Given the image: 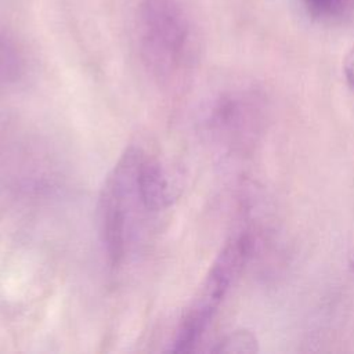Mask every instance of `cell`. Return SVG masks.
Returning a JSON list of instances; mask_svg holds the SVG:
<instances>
[{"label": "cell", "mask_w": 354, "mask_h": 354, "mask_svg": "<svg viewBox=\"0 0 354 354\" xmlns=\"http://www.w3.org/2000/svg\"><path fill=\"white\" fill-rule=\"evenodd\" d=\"M133 28L141 59L155 76L171 80L195 64L199 35L185 0H136Z\"/></svg>", "instance_id": "cell-1"}, {"label": "cell", "mask_w": 354, "mask_h": 354, "mask_svg": "<svg viewBox=\"0 0 354 354\" xmlns=\"http://www.w3.org/2000/svg\"><path fill=\"white\" fill-rule=\"evenodd\" d=\"M142 151L127 148L108 174L100 194L98 220L100 235L112 266H119L127 252L136 207L142 205L137 170Z\"/></svg>", "instance_id": "cell-2"}, {"label": "cell", "mask_w": 354, "mask_h": 354, "mask_svg": "<svg viewBox=\"0 0 354 354\" xmlns=\"http://www.w3.org/2000/svg\"><path fill=\"white\" fill-rule=\"evenodd\" d=\"M249 249L250 239L248 235L232 238L224 246L187 308L170 351L189 353L195 348L245 264Z\"/></svg>", "instance_id": "cell-3"}, {"label": "cell", "mask_w": 354, "mask_h": 354, "mask_svg": "<svg viewBox=\"0 0 354 354\" xmlns=\"http://www.w3.org/2000/svg\"><path fill=\"white\" fill-rule=\"evenodd\" d=\"M137 184L144 209L148 212H159L167 207L174 198L169 174L158 159L141 155Z\"/></svg>", "instance_id": "cell-4"}, {"label": "cell", "mask_w": 354, "mask_h": 354, "mask_svg": "<svg viewBox=\"0 0 354 354\" xmlns=\"http://www.w3.org/2000/svg\"><path fill=\"white\" fill-rule=\"evenodd\" d=\"M307 14L322 24H344L354 18V0H300Z\"/></svg>", "instance_id": "cell-5"}, {"label": "cell", "mask_w": 354, "mask_h": 354, "mask_svg": "<svg viewBox=\"0 0 354 354\" xmlns=\"http://www.w3.org/2000/svg\"><path fill=\"white\" fill-rule=\"evenodd\" d=\"M22 58L12 37L0 28V79H14L21 69Z\"/></svg>", "instance_id": "cell-6"}, {"label": "cell", "mask_w": 354, "mask_h": 354, "mask_svg": "<svg viewBox=\"0 0 354 354\" xmlns=\"http://www.w3.org/2000/svg\"><path fill=\"white\" fill-rule=\"evenodd\" d=\"M257 339L249 330H235L221 339L217 346L213 347V353H254L257 351Z\"/></svg>", "instance_id": "cell-7"}, {"label": "cell", "mask_w": 354, "mask_h": 354, "mask_svg": "<svg viewBox=\"0 0 354 354\" xmlns=\"http://www.w3.org/2000/svg\"><path fill=\"white\" fill-rule=\"evenodd\" d=\"M343 72L347 82V86L351 91H354V44L346 53L343 59Z\"/></svg>", "instance_id": "cell-8"}]
</instances>
